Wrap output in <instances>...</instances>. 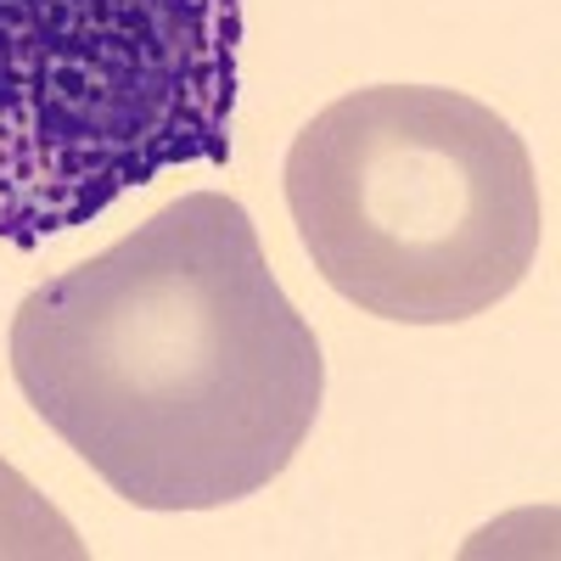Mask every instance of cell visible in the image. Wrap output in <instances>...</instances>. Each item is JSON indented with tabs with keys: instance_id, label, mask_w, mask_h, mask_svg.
<instances>
[{
	"instance_id": "cell-1",
	"label": "cell",
	"mask_w": 561,
	"mask_h": 561,
	"mask_svg": "<svg viewBox=\"0 0 561 561\" xmlns=\"http://www.w3.org/2000/svg\"><path fill=\"white\" fill-rule=\"evenodd\" d=\"M12 377L34 415L135 511H219L304 449L325 359L280 293L248 208L163 203L12 314Z\"/></svg>"
},
{
	"instance_id": "cell-4",
	"label": "cell",
	"mask_w": 561,
	"mask_h": 561,
	"mask_svg": "<svg viewBox=\"0 0 561 561\" xmlns=\"http://www.w3.org/2000/svg\"><path fill=\"white\" fill-rule=\"evenodd\" d=\"M84 539L18 466L0 460V561H79Z\"/></svg>"
},
{
	"instance_id": "cell-2",
	"label": "cell",
	"mask_w": 561,
	"mask_h": 561,
	"mask_svg": "<svg viewBox=\"0 0 561 561\" xmlns=\"http://www.w3.org/2000/svg\"><path fill=\"white\" fill-rule=\"evenodd\" d=\"M287 208L325 287L399 325L494 309L545 242L523 135L444 84H370L320 107L287 152Z\"/></svg>"
},
{
	"instance_id": "cell-3",
	"label": "cell",
	"mask_w": 561,
	"mask_h": 561,
	"mask_svg": "<svg viewBox=\"0 0 561 561\" xmlns=\"http://www.w3.org/2000/svg\"><path fill=\"white\" fill-rule=\"evenodd\" d=\"M242 0H0V242L230 158Z\"/></svg>"
}]
</instances>
